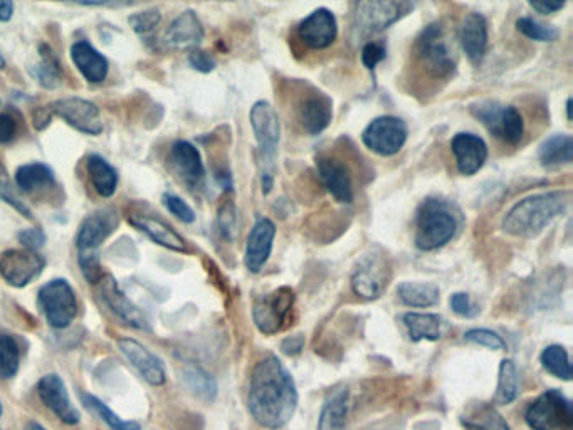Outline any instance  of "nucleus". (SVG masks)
I'll list each match as a JSON object with an SVG mask.
<instances>
[{"instance_id":"46","label":"nucleus","mask_w":573,"mask_h":430,"mask_svg":"<svg viewBox=\"0 0 573 430\" xmlns=\"http://www.w3.org/2000/svg\"><path fill=\"white\" fill-rule=\"evenodd\" d=\"M163 204L169 209L170 214L175 215L180 222L192 224L195 222V212L182 197L174 194L163 195Z\"/></svg>"},{"instance_id":"41","label":"nucleus","mask_w":573,"mask_h":430,"mask_svg":"<svg viewBox=\"0 0 573 430\" xmlns=\"http://www.w3.org/2000/svg\"><path fill=\"white\" fill-rule=\"evenodd\" d=\"M83 402H85L86 407H88L96 417H100L111 430H142V427H140V424H137V422L120 419L108 405L103 404L100 399H96L95 395H83Z\"/></svg>"},{"instance_id":"8","label":"nucleus","mask_w":573,"mask_h":430,"mask_svg":"<svg viewBox=\"0 0 573 430\" xmlns=\"http://www.w3.org/2000/svg\"><path fill=\"white\" fill-rule=\"evenodd\" d=\"M295 299V291L288 286H281L259 296L253 306L254 325L258 326L263 335H274L283 330L290 320Z\"/></svg>"},{"instance_id":"5","label":"nucleus","mask_w":573,"mask_h":430,"mask_svg":"<svg viewBox=\"0 0 573 430\" xmlns=\"http://www.w3.org/2000/svg\"><path fill=\"white\" fill-rule=\"evenodd\" d=\"M249 120L253 126L254 138L258 142L259 155H261V185H263L264 194H269L273 189L274 175L273 162L278 152L279 138H281V121L278 113L268 101H256Z\"/></svg>"},{"instance_id":"44","label":"nucleus","mask_w":573,"mask_h":430,"mask_svg":"<svg viewBox=\"0 0 573 430\" xmlns=\"http://www.w3.org/2000/svg\"><path fill=\"white\" fill-rule=\"evenodd\" d=\"M0 200H4L7 204L12 205L17 212H21L24 217H31V210L27 209L24 202L19 200L16 195V189L12 185L11 177L7 174L6 167L0 163Z\"/></svg>"},{"instance_id":"3","label":"nucleus","mask_w":573,"mask_h":430,"mask_svg":"<svg viewBox=\"0 0 573 430\" xmlns=\"http://www.w3.org/2000/svg\"><path fill=\"white\" fill-rule=\"evenodd\" d=\"M118 219L113 210H103L86 217L76 236L79 268L90 283H96L100 274V247L113 234Z\"/></svg>"},{"instance_id":"14","label":"nucleus","mask_w":573,"mask_h":430,"mask_svg":"<svg viewBox=\"0 0 573 430\" xmlns=\"http://www.w3.org/2000/svg\"><path fill=\"white\" fill-rule=\"evenodd\" d=\"M43 256L31 249H9L0 256V276L14 288H24L43 274Z\"/></svg>"},{"instance_id":"51","label":"nucleus","mask_w":573,"mask_h":430,"mask_svg":"<svg viewBox=\"0 0 573 430\" xmlns=\"http://www.w3.org/2000/svg\"><path fill=\"white\" fill-rule=\"evenodd\" d=\"M17 239L22 246L31 249V251H37L39 247L46 244V234L41 229H26V231L19 232Z\"/></svg>"},{"instance_id":"58","label":"nucleus","mask_w":573,"mask_h":430,"mask_svg":"<svg viewBox=\"0 0 573 430\" xmlns=\"http://www.w3.org/2000/svg\"><path fill=\"white\" fill-rule=\"evenodd\" d=\"M570 110H572V100L568 98L567 100V118L568 120H572V115H570Z\"/></svg>"},{"instance_id":"59","label":"nucleus","mask_w":573,"mask_h":430,"mask_svg":"<svg viewBox=\"0 0 573 430\" xmlns=\"http://www.w3.org/2000/svg\"><path fill=\"white\" fill-rule=\"evenodd\" d=\"M6 68V59H4V56H2V54H0V69H4Z\"/></svg>"},{"instance_id":"45","label":"nucleus","mask_w":573,"mask_h":430,"mask_svg":"<svg viewBox=\"0 0 573 430\" xmlns=\"http://www.w3.org/2000/svg\"><path fill=\"white\" fill-rule=\"evenodd\" d=\"M160 21H162V16H160V12H158L157 9L138 12V14H133V16H130V19H128L133 31L137 32V34H142V36L143 34H150V32L155 31Z\"/></svg>"},{"instance_id":"50","label":"nucleus","mask_w":573,"mask_h":430,"mask_svg":"<svg viewBox=\"0 0 573 430\" xmlns=\"http://www.w3.org/2000/svg\"><path fill=\"white\" fill-rule=\"evenodd\" d=\"M189 63L195 71L199 73H212L216 69V59L206 51H192L189 56Z\"/></svg>"},{"instance_id":"37","label":"nucleus","mask_w":573,"mask_h":430,"mask_svg":"<svg viewBox=\"0 0 573 430\" xmlns=\"http://www.w3.org/2000/svg\"><path fill=\"white\" fill-rule=\"evenodd\" d=\"M184 382L189 387L192 394L197 395L199 399L211 400L216 399L217 382L211 373L206 372L204 368L187 367L184 370Z\"/></svg>"},{"instance_id":"6","label":"nucleus","mask_w":573,"mask_h":430,"mask_svg":"<svg viewBox=\"0 0 573 430\" xmlns=\"http://www.w3.org/2000/svg\"><path fill=\"white\" fill-rule=\"evenodd\" d=\"M412 9L414 6L411 2H397V0L358 2L353 14V32L360 39L374 36L400 21Z\"/></svg>"},{"instance_id":"7","label":"nucleus","mask_w":573,"mask_h":430,"mask_svg":"<svg viewBox=\"0 0 573 430\" xmlns=\"http://www.w3.org/2000/svg\"><path fill=\"white\" fill-rule=\"evenodd\" d=\"M392 271L387 257L382 252L370 251L358 259L352 271L353 293L362 299H379L389 286Z\"/></svg>"},{"instance_id":"32","label":"nucleus","mask_w":573,"mask_h":430,"mask_svg":"<svg viewBox=\"0 0 573 430\" xmlns=\"http://www.w3.org/2000/svg\"><path fill=\"white\" fill-rule=\"evenodd\" d=\"M86 168H88V175L96 192L105 199L113 197L118 189V172L115 168L111 167L110 163L100 155H90Z\"/></svg>"},{"instance_id":"16","label":"nucleus","mask_w":573,"mask_h":430,"mask_svg":"<svg viewBox=\"0 0 573 430\" xmlns=\"http://www.w3.org/2000/svg\"><path fill=\"white\" fill-rule=\"evenodd\" d=\"M37 392L43 404L64 424L76 425L81 420L78 409L69 399L63 378L59 377L58 373H49L41 378L37 385Z\"/></svg>"},{"instance_id":"13","label":"nucleus","mask_w":573,"mask_h":430,"mask_svg":"<svg viewBox=\"0 0 573 430\" xmlns=\"http://www.w3.org/2000/svg\"><path fill=\"white\" fill-rule=\"evenodd\" d=\"M53 116H58L66 121L74 130L96 137L103 132V118H101L100 108L85 98L69 96L61 98L48 105Z\"/></svg>"},{"instance_id":"26","label":"nucleus","mask_w":573,"mask_h":430,"mask_svg":"<svg viewBox=\"0 0 573 430\" xmlns=\"http://www.w3.org/2000/svg\"><path fill=\"white\" fill-rule=\"evenodd\" d=\"M71 59L83 78L90 83L98 84L105 81L108 76V59L93 48L88 41L74 42L71 48Z\"/></svg>"},{"instance_id":"39","label":"nucleus","mask_w":573,"mask_h":430,"mask_svg":"<svg viewBox=\"0 0 573 430\" xmlns=\"http://www.w3.org/2000/svg\"><path fill=\"white\" fill-rule=\"evenodd\" d=\"M540 362L548 373H552L553 377L565 380V382L572 380V365H570L568 352L560 345H550L545 348L540 355Z\"/></svg>"},{"instance_id":"1","label":"nucleus","mask_w":573,"mask_h":430,"mask_svg":"<svg viewBox=\"0 0 573 430\" xmlns=\"http://www.w3.org/2000/svg\"><path fill=\"white\" fill-rule=\"evenodd\" d=\"M298 407L295 380L276 355H268L254 367L248 390V409L266 429H281Z\"/></svg>"},{"instance_id":"42","label":"nucleus","mask_w":573,"mask_h":430,"mask_svg":"<svg viewBox=\"0 0 573 430\" xmlns=\"http://www.w3.org/2000/svg\"><path fill=\"white\" fill-rule=\"evenodd\" d=\"M516 29L531 41L553 42L560 36V32L555 27L545 26L542 22L535 21L531 17H520L516 21Z\"/></svg>"},{"instance_id":"34","label":"nucleus","mask_w":573,"mask_h":430,"mask_svg":"<svg viewBox=\"0 0 573 430\" xmlns=\"http://www.w3.org/2000/svg\"><path fill=\"white\" fill-rule=\"evenodd\" d=\"M16 184L24 192H37V190H46L54 187L53 170L44 165V163H27L17 168Z\"/></svg>"},{"instance_id":"25","label":"nucleus","mask_w":573,"mask_h":430,"mask_svg":"<svg viewBox=\"0 0 573 430\" xmlns=\"http://www.w3.org/2000/svg\"><path fill=\"white\" fill-rule=\"evenodd\" d=\"M459 41L469 61L479 64L483 61L488 49V22L478 12H471L464 17L459 29Z\"/></svg>"},{"instance_id":"40","label":"nucleus","mask_w":573,"mask_h":430,"mask_svg":"<svg viewBox=\"0 0 573 430\" xmlns=\"http://www.w3.org/2000/svg\"><path fill=\"white\" fill-rule=\"evenodd\" d=\"M523 133H525V121L520 111L516 110L515 106H503L498 138L515 147L521 142Z\"/></svg>"},{"instance_id":"48","label":"nucleus","mask_w":573,"mask_h":430,"mask_svg":"<svg viewBox=\"0 0 573 430\" xmlns=\"http://www.w3.org/2000/svg\"><path fill=\"white\" fill-rule=\"evenodd\" d=\"M387 56V49H385L382 42H367L362 49V63L368 71H374Z\"/></svg>"},{"instance_id":"53","label":"nucleus","mask_w":573,"mask_h":430,"mask_svg":"<svg viewBox=\"0 0 573 430\" xmlns=\"http://www.w3.org/2000/svg\"><path fill=\"white\" fill-rule=\"evenodd\" d=\"M51 120H53V113H51L48 106H39V108H36L34 113H32V125H34L37 132L46 130Z\"/></svg>"},{"instance_id":"22","label":"nucleus","mask_w":573,"mask_h":430,"mask_svg":"<svg viewBox=\"0 0 573 430\" xmlns=\"http://www.w3.org/2000/svg\"><path fill=\"white\" fill-rule=\"evenodd\" d=\"M204 34V26L197 14L194 11H185L167 27L163 44L177 51H190L204 41Z\"/></svg>"},{"instance_id":"23","label":"nucleus","mask_w":573,"mask_h":430,"mask_svg":"<svg viewBox=\"0 0 573 430\" xmlns=\"http://www.w3.org/2000/svg\"><path fill=\"white\" fill-rule=\"evenodd\" d=\"M456 165L466 177L478 174L488 160V145L474 133H458L451 142Z\"/></svg>"},{"instance_id":"38","label":"nucleus","mask_w":573,"mask_h":430,"mask_svg":"<svg viewBox=\"0 0 573 430\" xmlns=\"http://www.w3.org/2000/svg\"><path fill=\"white\" fill-rule=\"evenodd\" d=\"M21 365V347L12 335H0V380L16 377Z\"/></svg>"},{"instance_id":"19","label":"nucleus","mask_w":573,"mask_h":430,"mask_svg":"<svg viewBox=\"0 0 573 430\" xmlns=\"http://www.w3.org/2000/svg\"><path fill=\"white\" fill-rule=\"evenodd\" d=\"M120 352L128 358V362L137 368V372L142 375L145 382L153 387H162L167 382V370L162 360L150 352L142 343L132 338H121L118 341Z\"/></svg>"},{"instance_id":"55","label":"nucleus","mask_w":573,"mask_h":430,"mask_svg":"<svg viewBox=\"0 0 573 430\" xmlns=\"http://www.w3.org/2000/svg\"><path fill=\"white\" fill-rule=\"evenodd\" d=\"M530 7L533 11H537L542 16H550L555 12L562 11L565 4L563 2H530Z\"/></svg>"},{"instance_id":"49","label":"nucleus","mask_w":573,"mask_h":430,"mask_svg":"<svg viewBox=\"0 0 573 430\" xmlns=\"http://www.w3.org/2000/svg\"><path fill=\"white\" fill-rule=\"evenodd\" d=\"M449 305L456 315L463 318H474L479 313L478 306L474 305L473 299L466 293H454L449 299Z\"/></svg>"},{"instance_id":"20","label":"nucleus","mask_w":573,"mask_h":430,"mask_svg":"<svg viewBox=\"0 0 573 430\" xmlns=\"http://www.w3.org/2000/svg\"><path fill=\"white\" fill-rule=\"evenodd\" d=\"M276 226L268 217H259L253 229L249 232L244 252V264L251 273H259L268 264L271 252H273Z\"/></svg>"},{"instance_id":"36","label":"nucleus","mask_w":573,"mask_h":430,"mask_svg":"<svg viewBox=\"0 0 573 430\" xmlns=\"http://www.w3.org/2000/svg\"><path fill=\"white\" fill-rule=\"evenodd\" d=\"M39 53H41V61L32 68V74L36 76L39 84H43L44 88L56 90L61 84V79H63L58 58L54 56L53 51L46 44L39 46Z\"/></svg>"},{"instance_id":"28","label":"nucleus","mask_w":573,"mask_h":430,"mask_svg":"<svg viewBox=\"0 0 573 430\" xmlns=\"http://www.w3.org/2000/svg\"><path fill=\"white\" fill-rule=\"evenodd\" d=\"M461 424L468 430H511L505 417L496 410L495 405L474 404L461 415Z\"/></svg>"},{"instance_id":"56","label":"nucleus","mask_w":573,"mask_h":430,"mask_svg":"<svg viewBox=\"0 0 573 430\" xmlns=\"http://www.w3.org/2000/svg\"><path fill=\"white\" fill-rule=\"evenodd\" d=\"M14 14V4L12 2H0V22L11 21Z\"/></svg>"},{"instance_id":"33","label":"nucleus","mask_w":573,"mask_h":430,"mask_svg":"<svg viewBox=\"0 0 573 430\" xmlns=\"http://www.w3.org/2000/svg\"><path fill=\"white\" fill-rule=\"evenodd\" d=\"M439 294V288L434 283L405 281L397 286L400 301L411 308H431L439 303Z\"/></svg>"},{"instance_id":"43","label":"nucleus","mask_w":573,"mask_h":430,"mask_svg":"<svg viewBox=\"0 0 573 430\" xmlns=\"http://www.w3.org/2000/svg\"><path fill=\"white\" fill-rule=\"evenodd\" d=\"M464 340L479 345V347L495 350V352H500L506 348L505 340L495 331L486 330V328H473V330L466 331Z\"/></svg>"},{"instance_id":"31","label":"nucleus","mask_w":573,"mask_h":430,"mask_svg":"<svg viewBox=\"0 0 573 430\" xmlns=\"http://www.w3.org/2000/svg\"><path fill=\"white\" fill-rule=\"evenodd\" d=\"M538 160L543 167L555 168L570 165L573 160V140L570 135H552L538 150Z\"/></svg>"},{"instance_id":"21","label":"nucleus","mask_w":573,"mask_h":430,"mask_svg":"<svg viewBox=\"0 0 573 430\" xmlns=\"http://www.w3.org/2000/svg\"><path fill=\"white\" fill-rule=\"evenodd\" d=\"M98 288H100L101 298L113 315L118 316L125 325L138 328V330H147V320L142 311L138 310L137 306L128 299L127 294L121 291L115 278L103 276L98 281Z\"/></svg>"},{"instance_id":"2","label":"nucleus","mask_w":573,"mask_h":430,"mask_svg":"<svg viewBox=\"0 0 573 430\" xmlns=\"http://www.w3.org/2000/svg\"><path fill=\"white\" fill-rule=\"evenodd\" d=\"M568 190L542 192L530 195L513 205L503 219V231L521 239H535L540 236L555 219L565 214L570 205Z\"/></svg>"},{"instance_id":"15","label":"nucleus","mask_w":573,"mask_h":430,"mask_svg":"<svg viewBox=\"0 0 573 430\" xmlns=\"http://www.w3.org/2000/svg\"><path fill=\"white\" fill-rule=\"evenodd\" d=\"M298 36L306 46L316 51L330 48L337 41L338 22L332 11L320 7L305 17L298 26Z\"/></svg>"},{"instance_id":"47","label":"nucleus","mask_w":573,"mask_h":430,"mask_svg":"<svg viewBox=\"0 0 573 430\" xmlns=\"http://www.w3.org/2000/svg\"><path fill=\"white\" fill-rule=\"evenodd\" d=\"M219 229H221L222 236L226 239H234L237 232V215L236 207L232 202L222 205L219 210Z\"/></svg>"},{"instance_id":"18","label":"nucleus","mask_w":573,"mask_h":430,"mask_svg":"<svg viewBox=\"0 0 573 430\" xmlns=\"http://www.w3.org/2000/svg\"><path fill=\"white\" fill-rule=\"evenodd\" d=\"M170 165L175 175L184 182L189 189H200L206 182V167L200 157V152L190 142L180 140L175 142L170 150Z\"/></svg>"},{"instance_id":"11","label":"nucleus","mask_w":573,"mask_h":430,"mask_svg":"<svg viewBox=\"0 0 573 430\" xmlns=\"http://www.w3.org/2000/svg\"><path fill=\"white\" fill-rule=\"evenodd\" d=\"M407 125L397 116H379L363 130L362 142L380 157H394L407 142Z\"/></svg>"},{"instance_id":"4","label":"nucleus","mask_w":573,"mask_h":430,"mask_svg":"<svg viewBox=\"0 0 573 430\" xmlns=\"http://www.w3.org/2000/svg\"><path fill=\"white\" fill-rule=\"evenodd\" d=\"M458 226V217L451 205L439 199L424 200L417 210V249L436 251L446 246L456 236Z\"/></svg>"},{"instance_id":"24","label":"nucleus","mask_w":573,"mask_h":430,"mask_svg":"<svg viewBox=\"0 0 573 430\" xmlns=\"http://www.w3.org/2000/svg\"><path fill=\"white\" fill-rule=\"evenodd\" d=\"M333 118V103L323 93H311L301 100L298 106V120L311 137L320 135L330 126Z\"/></svg>"},{"instance_id":"10","label":"nucleus","mask_w":573,"mask_h":430,"mask_svg":"<svg viewBox=\"0 0 573 430\" xmlns=\"http://www.w3.org/2000/svg\"><path fill=\"white\" fill-rule=\"evenodd\" d=\"M39 303L46 320L56 330H64L78 315V299L66 279H53L39 291Z\"/></svg>"},{"instance_id":"35","label":"nucleus","mask_w":573,"mask_h":430,"mask_svg":"<svg viewBox=\"0 0 573 430\" xmlns=\"http://www.w3.org/2000/svg\"><path fill=\"white\" fill-rule=\"evenodd\" d=\"M520 394V375L513 360H503L498 375V387H496L495 402L500 405H508L515 402Z\"/></svg>"},{"instance_id":"60","label":"nucleus","mask_w":573,"mask_h":430,"mask_svg":"<svg viewBox=\"0 0 573 430\" xmlns=\"http://www.w3.org/2000/svg\"><path fill=\"white\" fill-rule=\"evenodd\" d=\"M2 412H4V409H2V404H0V417H2Z\"/></svg>"},{"instance_id":"27","label":"nucleus","mask_w":573,"mask_h":430,"mask_svg":"<svg viewBox=\"0 0 573 430\" xmlns=\"http://www.w3.org/2000/svg\"><path fill=\"white\" fill-rule=\"evenodd\" d=\"M130 222L137 229H140L143 234H147L158 246L167 247L170 251H189L184 237L180 236L179 232H175L169 224H165L160 219L148 217V215H133V217H130Z\"/></svg>"},{"instance_id":"30","label":"nucleus","mask_w":573,"mask_h":430,"mask_svg":"<svg viewBox=\"0 0 573 430\" xmlns=\"http://www.w3.org/2000/svg\"><path fill=\"white\" fill-rule=\"evenodd\" d=\"M402 323L412 341H437L442 336V318L432 313H405Z\"/></svg>"},{"instance_id":"9","label":"nucleus","mask_w":573,"mask_h":430,"mask_svg":"<svg viewBox=\"0 0 573 430\" xmlns=\"http://www.w3.org/2000/svg\"><path fill=\"white\" fill-rule=\"evenodd\" d=\"M525 420L531 430H558L570 427L573 420L572 404L558 390H548L528 405Z\"/></svg>"},{"instance_id":"54","label":"nucleus","mask_w":573,"mask_h":430,"mask_svg":"<svg viewBox=\"0 0 573 430\" xmlns=\"http://www.w3.org/2000/svg\"><path fill=\"white\" fill-rule=\"evenodd\" d=\"M303 347H305V338H303V335H295L283 341L281 350H283L284 355H291V357H293V355L301 353Z\"/></svg>"},{"instance_id":"17","label":"nucleus","mask_w":573,"mask_h":430,"mask_svg":"<svg viewBox=\"0 0 573 430\" xmlns=\"http://www.w3.org/2000/svg\"><path fill=\"white\" fill-rule=\"evenodd\" d=\"M316 168L321 184L332 194L333 199L340 204H352L355 192L352 172L347 163H343L340 158L320 157L316 160Z\"/></svg>"},{"instance_id":"29","label":"nucleus","mask_w":573,"mask_h":430,"mask_svg":"<svg viewBox=\"0 0 573 430\" xmlns=\"http://www.w3.org/2000/svg\"><path fill=\"white\" fill-rule=\"evenodd\" d=\"M348 417V390L338 389L328 395L321 409L316 430H345Z\"/></svg>"},{"instance_id":"12","label":"nucleus","mask_w":573,"mask_h":430,"mask_svg":"<svg viewBox=\"0 0 573 430\" xmlns=\"http://www.w3.org/2000/svg\"><path fill=\"white\" fill-rule=\"evenodd\" d=\"M417 54L427 71L436 78H446L454 73V63L451 49L447 46L446 36L441 24H429L417 39Z\"/></svg>"},{"instance_id":"57","label":"nucleus","mask_w":573,"mask_h":430,"mask_svg":"<svg viewBox=\"0 0 573 430\" xmlns=\"http://www.w3.org/2000/svg\"><path fill=\"white\" fill-rule=\"evenodd\" d=\"M26 430H48V429H44L43 425L37 424V422H29V424L26 425Z\"/></svg>"},{"instance_id":"52","label":"nucleus","mask_w":573,"mask_h":430,"mask_svg":"<svg viewBox=\"0 0 573 430\" xmlns=\"http://www.w3.org/2000/svg\"><path fill=\"white\" fill-rule=\"evenodd\" d=\"M17 125L9 113L0 115V143H11L16 138Z\"/></svg>"}]
</instances>
